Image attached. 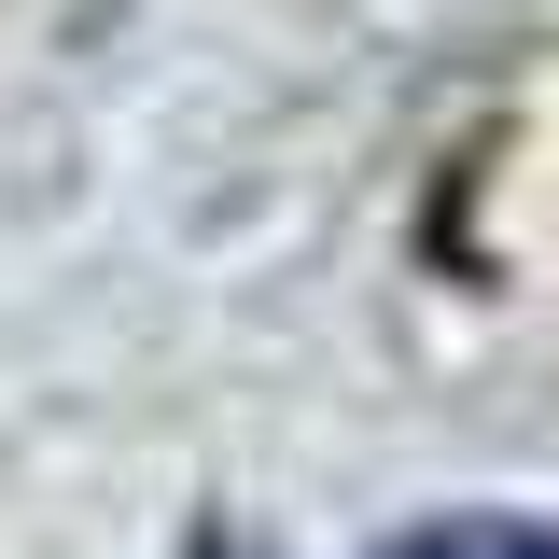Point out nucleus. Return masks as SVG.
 <instances>
[{"label":"nucleus","mask_w":559,"mask_h":559,"mask_svg":"<svg viewBox=\"0 0 559 559\" xmlns=\"http://www.w3.org/2000/svg\"><path fill=\"white\" fill-rule=\"evenodd\" d=\"M378 559H559V518H419Z\"/></svg>","instance_id":"f257e3e1"},{"label":"nucleus","mask_w":559,"mask_h":559,"mask_svg":"<svg viewBox=\"0 0 559 559\" xmlns=\"http://www.w3.org/2000/svg\"><path fill=\"white\" fill-rule=\"evenodd\" d=\"M197 559H252V546H238V532H210V546H197Z\"/></svg>","instance_id":"f03ea898"}]
</instances>
